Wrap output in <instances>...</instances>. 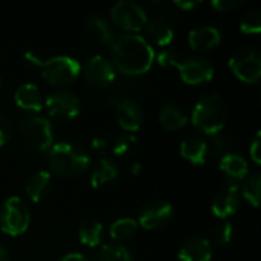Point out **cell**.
<instances>
[{
	"instance_id": "6da1fadb",
	"label": "cell",
	"mask_w": 261,
	"mask_h": 261,
	"mask_svg": "<svg viewBox=\"0 0 261 261\" xmlns=\"http://www.w3.org/2000/svg\"><path fill=\"white\" fill-rule=\"evenodd\" d=\"M154 61L153 46L138 34L116 37L112 44V63L127 76L145 73Z\"/></svg>"
},
{
	"instance_id": "7a4b0ae2",
	"label": "cell",
	"mask_w": 261,
	"mask_h": 261,
	"mask_svg": "<svg viewBox=\"0 0 261 261\" xmlns=\"http://www.w3.org/2000/svg\"><path fill=\"white\" fill-rule=\"evenodd\" d=\"M228 119V109L223 98L217 93L202 96L193 109L191 122L205 135L220 133Z\"/></svg>"
},
{
	"instance_id": "3957f363",
	"label": "cell",
	"mask_w": 261,
	"mask_h": 261,
	"mask_svg": "<svg viewBox=\"0 0 261 261\" xmlns=\"http://www.w3.org/2000/svg\"><path fill=\"white\" fill-rule=\"evenodd\" d=\"M90 164L89 153L76 144L58 142L49 150L50 170L63 177H73L87 170Z\"/></svg>"
},
{
	"instance_id": "277c9868",
	"label": "cell",
	"mask_w": 261,
	"mask_h": 261,
	"mask_svg": "<svg viewBox=\"0 0 261 261\" xmlns=\"http://www.w3.org/2000/svg\"><path fill=\"white\" fill-rule=\"evenodd\" d=\"M20 135L24 144L35 151H47L52 147L54 132L50 122L37 115L23 116L18 122Z\"/></svg>"
},
{
	"instance_id": "5b68a950",
	"label": "cell",
	"mask_w": 261,
	"mask_h": 261,
	"mask_svg": "<svg viewBox=\"0 0 261 261\" xmlns=\"http://www.w3.org/2000/svg\"><path fill=\"white\" fill-rule=\"evenodd\" d=\"M40 70H41V76L50 86L60 87L73 83L81 72V66L72 57L58 55L46 61H41Z\"/></svg>"
},
{
	"instance_id": "8992f818",
	"label": "cell",
	"mask_w": 261,
	"mask_h": 261,
	"mask_svg": "<svg viewBox=\"0 0 261 261\" xmlns=\"http://www.w3.org/2000/svg\"><path fill=\"white\" fill-rule=\"evenodd\" d=\"M31 223V213L20 197H9L0 208V229L8 236L26 232Z\"/></svg>"
},
{
	"instance_id": "52a82bcc",
	"label": "cell",
	"mask_w": 261,
	"mask_h": 261,
	"mask_svg": "<svg viewBox=\"0 0 261 261\" xmlns=\"http://www.w3.org/2000/svg\"><path fill=\"white\" fill-rule=\"evenodd\" d=\"M229 69L245 83H257L261 76V57L255 49H240L229 58Z\"/></svg>"
},
{
	"instance_id": "ba28073f",
	"label": "cell",
	"mask_w": 261,
	"mask_h": 261,
	"mask_svg": "<svg viewBox=\"0 0 261 261\" xmlns=\"http://www.w3.org/2000/svg\"><path fill=\"white\" fill-rule=\"evenodd\" d=\"M112 20L121 29L136 32L145 26L148 18L141 5L130 0H122L112 8Z\"/></svg>"
},
{
	"instance_id": "9c48e42d",
	"label": "cell",
	"mask_w": 261,
	"mask_h": 261,
	"mask_svg": "<svg viewBox=\"0 0 261 261\" xmlns=\"http://www.w3.org/2000/svg\"><path fill=\"white\" fill-rule=\"evenodd\" d=\"M46 107H47L49 115L54 119L70 121L80 115L81 101L75 93H72L69 90H60V92L52 93L46 99Z\"/></svg>"
},
{
	"instance_id": "30bf717a",
	"label": "cell",
	"mask_w": 261,
	"mask_h": 261,
	"mask_svg": "<svg viewBox=\"0 0 261 261\" xmlns=\"http://www.w3.org/2000/svg\"><path fill=\"white\" fill-rule=\"evenodd\" d=\"M84 76L90 86L106 89L116 80V69L109 58L102 55H93L86 61Z\"/></svg>"
},
{
	"instance_id": "8fae6325",
	"label": "cell",
	"mask_w": 261,
	"mask_h": 261,
	"mask_svg": "<svg viewBox=\"0 0 261 261\" xmlns=\"http://www.w3.org/2000/svg\"><path fill=\"white\" fill-rule=\"evenodd\" d=\"M174 67L187 84H203L214 76V67L205 58L199 57L179 58Z\"/></svg>"
},
{
	"instance_id": "7c38bea8",
	"label": "cell",
	"mask_w": 261,
	"mask_h": 261,
	"mask_svg": "<svg viewBox=\"0 0 261 261\" xmlns=\"http://www.w3.org/2000/svg\"><path fill=\"white\" fill-rule=\"evenodd\" d=\"M173 216H174V211L170 203L162 202V200H154V202L147 203L142 208L139 214V223L142 228L150 229V231L161 229L171 222Z\"/></svg>"
},
{
	"instance_id": "4fadbf2b",
	"label": "cell",
	"mask_w": 261,
	"mask_h": 261,
	"mask_svg": "<svg viewBox=\"0 0 261 261\" xmlns=\"http://www.w3.org/2000/svg\"><path fill=\"white\" fill-rule=\"evenodd\" d=\"M240 190L237 184H228L226 187H223L214 197L211 210L214 213L216 217L219 219H228L231 216H234L239 208H240Z\"/></svg>"
},
{
	"instance_id": "5bb4252c",
	"label": "cell",
	"mask_w": 261,
	"mask_h": 261,
	"mask_svg": "<svg viewBox=\"0 0 261 261\" xmlns=\"http://www.w3.org/2000/svg\"><path fill=\"white\" fill-rule=\"evenodd\" d=\"M116 116L119 125L125 132H138L142 127L144 122V110L141 104H138L135 99H128L116 107Z\"/></svg>"
},
{
	"instance_id": "9a60e30c",
	"label": "cell",
	"mask_w": 261,
	"mask_h": 261,
	"mask_svg": "<svg viewBox=\"0 0 261 261\" xmlns=\"http://www.w3.org/2000/svg\"><path fill=\"white\" fill-rule=\"evenodd\" d=\"M144 34H145V40L148 44H156L159 47H165L173 41V29L168 24V21H165L161 17H153L151 20H147L145 26L142 28Z\"/></svg>"
},
{
	"instance_id": "2e32d148",
	"label": "cell",
	"mask_w": 261,
	"mask_h": 261,
	"mask_svg": "<svg viewBox=\"0 0 261 261\" xmlns=\"http://www.w3.org/2000/svg\"><path fill=\"white\" fill-rule=\"evenodd\" d=\"M180 261H211L213 260V248L210 240L205 237H191L188 239L180 251H179Z\"/></svg>"
},
{
	"instance_id": "e0dca14e",
	"label": "cell",
	"mask_w": 261,
	"mask_h": 261,
	"mask_svg": "<svg viewBox=\"0 0 261 261\" xmlns=\"http://www.w3.org/2000/svg\"><path fill=\"white\" fill-rule=\"evenodd\" d=\"M50 187H52L50 173L44 170H38L28 177L26 185H24V193L32 202L38 203L46 199V196L50 191Z\"/></svg>"
},
{
	"instance_id": "ac0fdd59",
	"label": "cell",
	"mask_w": 261,
	"mask_h": 261,
	"mask_svg": "<svg viewBox=\"0 0 261 261\" xmlns=\"http://www.w3.org/2000/svg\"><path fill=\"white\" fill-rule=\"evenodd\" d=\"M188 41L196 50H211L220 44L222 37L220 32L213 26H199L190 32Z\"/></svg>"
},
{
	"instance_id": "d6986e66",
	"label": "cell",
	"mask_w": 261,
	"mask_h": 261,
	"mask_svg": "<svg viewBox=\"0 0 261 261\" xmlns=\"http://www.w3.org/2000/svg\"><path fill=\"white\" fill-rule=\"evenodd\" d=\"M14 99H15V104L26 112H40L44 104L41 90L32 83L21 84L15 90Z\"/></svg>"
},
{
	"instance_id": "ffe728a7",
	"label": "cell",
	"mask_w": 261,
	"mask_h": 261,
	"mask_svg": "<svg viewBox=\"0 0 261 261\" xmlns=\"http://www.w3.org/2000/svg\"><path fill=\"white\" fill-rule=\"evenodd\" d=\"M180 154L184 159L194 165H202L208 159L206 141L197 135L187 136L180 144Z\"/></svg>"
},
{
	"instance_id": "44dd1931",
	"label": "cell",
	"mask_w": 261,
	"mask_h": 261,
	"mask_svg": "<svg viewBox=\"0 0 261 261\" xmlns=\"http://www.w3.org/2000/svg\"><path fill=\"white\" fill-rule=\"evenodd\" d=\"M118 174H119L118 165L113 161H110L107 158H102L93 167V171H92V176H90V184H92L93 188L102 190V188L109 187L110 184H113L118 179Z\"/></svg>"
},
{
	"instance_id": "7402d4cb",
	"label": "cell",
	"mask_w": 261,
	"mask_h": 261,
	"mask_svg": "<svg viewBox=\"0 0 261 261\" xmlns=\"http://www.w3.org/2000/svg\"><path fill=\"white\" fill-rule=\"evenodd\" d=\"M220 170L236 184L237 180H242L248 176V162L243 156L236 153H228L220 159Z\"/></svg>"
},
{
	"instance_id": "603a6c76",
	"label": "cell",
	"mask_w": 261,
	"mask_h": 261,
	"mask_svg": "<svg viewBox=\"0 0 261 261\" xmlns=\"http://www.w3.org/2000/svg\"><path fill=\"white\" fill-rule=\"evenodd\" d=\"M159 122L170 132H177L187 125L188 118L179 106L167 104L159 110Z\"/></svg>"
},
{
	"instance_id": "cb8c5ba5",
	"label": "cell",
	"mask_w": 261,
	"mask_h": 261,
	"mask_svg": "<svg viewBox=\"0 0 261 261\" xmlns=\"http://www.w3.org/2000/svg\"><path fill=\"white\" fill-rule=\"evenodd\" d=\"M135 87L130 81H113L109 87H106V101L110 106L118 107L119 104L133 99Z\"/></svg>"
},
{
	"instance_id": "d4e9b609",
	"label": "cell",
	"mask_w": 261,
	"mask_h": 261,
	"mask_svg": "<svg viewBox=\"0 0 261 261\" xmlns=\"http://www.w3.org/2000/svg\"><path fill=\"white\" fill-rule=\"evenodd\" d=\"M87 28L90 32L104 44H113L116 40L115 31L110 24V21L104 15H92L87 21Z\"/></svg>"
},
{
	"instance_id": "484cf974",
	"label": "cell",
	"mask_w": 261,
	"mask_h": 261,
	"mask_svg": "<svg viewBox=\"0 0 261 261\" xmlns=\"http://www.w3.org/2000/svg\"><path fill=\"white\" fill-rule=\"evenodd\" d=\"M102 232H104L102 225L95 219L84 220L80 225V229H78V236H80L81 243L86 245V246H90V248H95V246H98L101 243Z\"/></svg>"
},
{
	"instance_id": "4316f807",
	"label": "cell",
	"mask_w": 261,
	"mask_h": 261,
	"mask_svg": "<svg viewBox=\"0 0 261 261\" xmlns=\"http://www.w3.org/2000/svg\"><path fill=\"white\" fill-rule=\"evenodd\" d=\"M92 261H132V252L122 245H104L95 252Z\"/></svg>"
},
{
	"instance_id": "83f0119b",
	"label": "cell",
	"mask_w": 261,
	"mask_h": 261,
	"mask_svg": "<svg viewBox=\"0 0 261 261\" xmlns=\"http://www.w3.org/2000/svg\"><path fill=\"white\" fill-rule=\"evenodd\" d=\"M138 226H139V223L135 219H130V217L128 219H119L110 226V237L119 243L127 242L136 234Z\"/></svg>"
},
{
	"instance_id": "f1b7e54d",
	"label": "cell",
	"mask_w": 261,
	"mask_h": 261,
	"mask_svg": "<svg viewBox=\"0 0 261 261\" xmlns=\"http://www.w3.org/2000/svg\"><path fill=\"white\" fill-rule=\"evenodd\" d=\"M231 147H232V142H231L229 136L228 135H223L222 132L220 133H216V135H211L210 141L206 142L208 156L217 158L219 161L223 156H226L228 153H231Z\"/></svg>"
},
{
	"instance_id": "f546056e",
	"label": "cell",
	"mask_w": 261,
	"mask_h": 261,
	"mask_svg": "<svg viewBox=\"0 0 261 261\" xmlns=\"http://www.w3.org/2000/svg\"><path fill=\"white\" fill-rule=\"evenodd\" d=\"M243 197L254 206L258 208L261 199V176L260 173H254L249 177H246L245 184H243Z\"/></svg>"
},
{
	"instance_id": "4dcf8cb0",
	"label": "cell",
	"mask_w": 261,
	"mask_h": 261,
	"mask_svg": "<svg viewBox=\"0 0 261 261\" xmlns=\"http://www.w3.org/2000/svg\"><path fill=\"white\" fill-rule=\"evenodd\" d=\"M136 144H138L136 136L128 135V133L119 135L112 145V151L116 158H127L136 150Z\"/></svg>"
},
{
	"instance_id": "1f68e13d",
	"label": "cell",
	"mask_w": 261,
	"mask_h": 261,
	"mask_svg": "<svg viewBox=\"0 0 261 261\" xmlns=\"http://www.w3.org/2000/svg\"><path fill=\"white\" fill-rule=\"evenodd\" d=\"M240 29L245 34H258L261 31V12L258 9H254L243 15L240 21Z\"/></svg>"
},
{
	"instance_id": "d6a6232c",
	"label": "cell",
	"mask_w": 261,
	"mask_h": 261,
	"mask_svg": "<svg viewBox=\"0 0 261 261\" xmlns=\"http://www.w3.org/2000/svg\"><path fill=\"white\" fill-rule=\"evenodd\" d=\"M234 239V226L229 222H223L217 226L216 232H214V240L217 245L220 246H226L232 242Z\"/></svg>"
},
{
	"instance_id": "836d02e7",
	"label": "cell",
	"mask_w": 261,
	"mask_h": 261,
	"mask_svg": "<svg viewBox=\"0 0 261 261\" xmlns=\"http://www.w3.org/2000/svg\"><path fill=\"white\" fill-rule=\"evenodd\" d=\"M179 54L171 50V49H164L159 55H158V63L164 67H174L176 63L179 61Z\"/></svg>"
},
{
	"instance_id": "e575fe53",
	"label": "cell",
	"mask_w": 261,
	"mask_h": 261,
	"mask_svg": "<svg viewBox=\"0 0 261 261\" xmlns=\"http://www.w3.org/2000/svg\"><path fill=\"white\" fill-rule=\"evenodd\" d=\"M12 136V127L8 121V118L0 112V147L5 145Z\"/></svg>"
},
{
	"instance_id": "d590c367",
	"label": "cell",
	"mask_w": 261,
	"mask_h": 261,
	"mask_svg": "<svg viewBox=\"0 0 261 261\" xmlns=\"http://www.w3.org/2000/svg\"><path fill=\"white\" fill-rule=\"evenodd\" d=\"M242 5V0H213L211 6L220 12H228L232 11L236 8H239Z\"/></svg>"
},
{
	"instance_id": "8d00e7d4",
	"label": "cell",
	"mask_w": 261,
	"mask_h": 261,
	"mask_svg": "<svg viewBox=\"0 0 261 261\" xmlns=\"http://www.w3.org/2000/svg\"><path fill=\"white\" fill-rule=\"evenodd\" d=\"M90 153L92 154H95V156H98V158H104V154H106V151H107V141L106 139H102V138H93L92 141H90Z\"/></svg>"
},
{
	"instance_id": "74e56055",
	"label": "cell",
	"mask_w": 261,
	"mask_h": 261,
	"mask_svg": "<svg viewBox=\"0 0 261 261\" xmlns=\"http://www.w3.org/2000/svg\"><path fill=\"white\" fill-rule=\"evenodd\" d=\"M261 135L260 132L255 135L252 144H251V148H249V156L251 159L255 162V164H261Z\"/></svg>"
},
{
	"instance_id": "f35d334b",
	"label": "cell",
	"mask_w": 261,
	"mask_h": 261,
	"mask_svg": "<svg viewBox=\"0 0 261 261\" xmlns=\"http://www.w3.org/2000/svg\"><path fill=\"white\" fill-rule=\"evenodd\" d=\"M23 61H24V64L29 66V67H38V69H40V64H41L43 60H40V58H38L35 54H32V52H26V54L23 55Z\"/></svg>"
},
{
	"instance_id": "ab89813d",
	"label": "cell",
	"mask_w": 261,
	"mask_h": 261,
	"mask_svg": "<svg viewBox=\"0 0 261 261\" xmlns=\"http://www.w3.org/2000/svg\"><path fill=\"white\" fill-rule=\"evenodd\" d=\"M173 3L184 11H190V9H194L200 2L199 0H174Z\"/></svg>"
},
{
	"instance_id": "60d3db41",
	"label": "cell",
	"mask_w": 261,
	"mask_h": 261,
	"mask_svg": "<svg viewBox=\"0 0 261 261\" xmlns=\"http://www.w3.org/2000/svg\"><path fill=\"white\" fill-rule=\"evenodd\" d=\"M61 261H92L89 260L87 257H84L83 254H78V252H72V254H67L64 255Z\"/></svg>"
},
{
	"instance_id": "b9f144b4",
	"label": "cell",
	"mask_w": 261,
	"mask_h": 261,
	"mask_svg": "<svg viewBox=\"0 0 261 261\" xmlns=\"http://www.w3.org/2000/svg\"><path fill=\"white\" fill-rule=\"evenodd\" d=\"M8 260H9L8 251H6L3 246H0V261H8Z\"/></svg>"
},
{
	"instance_id": "7bdbcfd3",
	"label": "cell",
	"mask_w": 261,
	"mask_h": 261,
	"mask_svg": "<svg viewBox=\"0 0 261 261\" xmlns=\"http://www.w3.org/2000/svg\"><path fill=\"white\" fill-rule=\"evenodd\" d=\"M132 171H133V174H135V176L141 174V171H142V165L136 162V164H135V165L132 167Z\"/></svg>"
},
{
	"instance_id": "ee69618b",
	"label": "cell",
	"mask_w": 261,
	"mask_h": 261,
	"mask_svg": "<svg viewBox=\"0 0 261 261\" xmlns=\"http://www.w3.org/2000/svg\"><path fill=\"white\" fill-rule=\"evenodd\" d=\"M0 89H2V78H0Z\"/></svg>"
}]
</instances>
